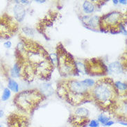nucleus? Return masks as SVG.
I'll return each mask as SVG.
<instances>
[{"label": "nucleus", "mask_w": 127, "mask_h": 127, "mask_svg": "<svg viewBox=\"0 0 127 127\" xmlns=\"http://www.w3.org/2000/svg\"><path fill=\"white\" fill-rule=\"evenodd\" d=\"M15 50L16 63L20 67V76L25 81L36 79L49 81L55 67L49 53L41 45L25 36Z\"/></svg>", "instance_id": "obj_1"}, {"label": "nucleus", "mask_w": 127, "mask_h": 127, "mask_svg": "<svg viewBox=\"0 0 127 127\" xmlns=\"http://www.w3.org/2000/svg\"><path fill=\"white\" fill-rule=\"evenodd\" d=\"M90 93L92 101H95L101 110L115 111L118 108L121 96L112 79L105 77L98 80L90 89Z\"/></svg>", "instance_id": "obj_2"}, {"label": "nucleus", "mask_w": 127, "mask_h": 127, "mask_svg": "<svg viewBox=\"0 0 127 127\" xmlns=\"http://www.w3.org/2000/svg\"><path fill=\"white\" fill-rule=\"evenodd\" d=\"M57 94L72 106H79L92 101L90 89L82 81L75 79L63 80L57 84Z\"/></svg>", "instance_id": "obj_3"}, {"label": "nucleus", "mask_w": 127, "mask_h": 127, "mask_svg": "<svg viewBox=\"0 0 127 127\" xmlns=\"http://www.w3.org/2000/svg\"><path fill=\"white\" fill-rule=\"evenodd\" d=\"M45 99V96L36 89L27 90L17 93L13 99L15 106L26 113H31Z\"/></svg>", "instance_id": "obj_4"}, {"label": "nucleus", "mask_w": 127, "mask_h": 127, "mask_svg": "<svg viewBox=\"0 0 127 127\" xmlns=\"http://www.w3.org/2000/svg\"><path fill=\"white\" fill-rule=\"evenodd\" d=\"M56 54L57 56L56 65L61 75L65 77L79 75L76 68V61L61 43L57 45Z\"/></svg>", "instance_id": "obj_5"}, {"label": "nucleus", "mask_w": 127, "mask_h": 127, "mask_svg": "<svg viewBox=\"0 0 127 127\" xmlns=\"http://www.w3.org/2000/svg\"><path fill=\"white\" fill-rule=\"evenodd\" d=\"M127 24V15L118 10H113L100 16L99 31L120 33V28Z\"/></svg>", "instance_id": "obj_6"}, {"label": "nucleus", "mask_w": 127, "mask_h": 127, "mask_svg": "<svg viewBox=\"0 0 127 127\" xmlns=\"http://www.w3.org/2000/svg\"><path fill=\"white\" fill-rule=\"evenodd\" d=\"M84 65L86 75L103 76L108 74L106 65L103 60L98 58H91L84 60Z\"/></svg>", "instance_id": "obj_7"}, {"label": "nucleus", "mask_w": 127, "mask_h": 127, "mask_svg": "<svg viewBox=\"0 0 127 127\" xmlns=\"http://www.w3.org/2000/svg\"><path fill=\"white\" fill-rule=\"evenodd\" d=\"M17 31V24L13 18H0V38H8Z\"/></svg>", "instance_id": "obj_8"}, {"label": "nucleus", "mask_w": 127, "mask_h": 127, "mask_svg": "<svg viewBox=\"0 0 127 127\" xmlns=\"http://www.w3.org/2000/svg\"><path fill=\"white\" fill-rule=\"evenodd\" d=\"M90 111L86 108H79L75 110L74 114L70 115L69 122L76 127L86 126L89 122Z\"/></svg>", "instance_id": "obj_9"}, {"label": "nucleus", "mask_w": 127, "mask_h": 127, "mask_svg": "<svg viewBox=\"0 0 127 127\" xmlns=\"http://www.w3.org/2000/svg\"><path fill=\"white\" fill-rule=\"evenodd\" d=\"M81 20L86 28L91 30H99L100 16L84 15L81 17Z\"/></svg>", "instance_id": "obj_10"}, {"label": "nucleus", "mask_w": 127, "mask_h": 127, "mask_svg": "<svg viewBox=\"0 0 127 127\" xmlns=\"http://www.w3.org/2000/svg\"><path fill=\"white\" fill-rule=\"evenodd\" d=\"M127 69V61H117L110 63L107 67L108 73L113 75H120L123 74Z\"/></svg>", "instance_id": "obj_11"}, {"label": "nucleus", "mask_w": 127, "mask_h": 127, "mask_svg": "<svg viewBox=\"0 0 127 127\" xmlns=\"http://www.w3.org/2000/svg\"><path fill=\"white\" fill-rule=\"evenodd\" d=\"M104 3V1H84L82 9L85 15H90L94 13L97 8H100Z\"/></svg>", "instance_id": "obj_12"}, {"label": "nucleus", "mask_w": 127, "mask_h": 127, "mask_svg": "<svg viewBox=\"0 0 127 127\" xmlns=\"http://www.w3.org/2000/svg\"><path fill=\"white\" fill-rule=\"evenodd\" d=\"M17 1L16 4H15L13 8L14 17L17 22H22L26 17L27 11H26L24 6L21 4L20 3H19L20 1Z\"/></svg>", "instance_id": "obj_13"}, {"label": "nucleus", "mask_w": 127, "mask_h": 127, "mask_svg": "<svg viewBox=\"0 0 127 127\" xmlns=\"http://www.w3.org/2000/svg\"><path fill=\"white\" fill-rule=\"evenodd\" d=\"M115 86L116 89L117 90L120 96H125L126 97L127 90V83L118 81L115 82Z\"/></svg>", "instance_id": "obj_14"}, {"label": "nucleus", "mask_w": 127, "mask_h": 127, "mask_svg": "<svg viewBox=\"0 0 127 127\" xmlns=\"http://www.w3.org/2000/svg\"><path fill=\"white\" fill-rule=\"evenodd\" d=\"M8 88L10 91H13L14 93H19V84L13 79H8Z\"/></svg>", "instance_id": "obj_15"}, {"label": "nucleus", "mask_w": 127, "mask_h": 127, "mask_svg": "<svg viewBox=\"0 0 127 127\" xmlns=\"http://www.w3.org/2000/svg\"><path fill=\"white\" fill-rule=\"evenodd\" d=\"M10 76L13 78H19L20 77V67L15 63L10 69Z\"/></svg>", "instance_id": "obj_16"}, {"label": "nucleus", "mask_w": 127, "mask_h": 127, "mask_svg": "<svg viewBox=\"0 0 127 127\" xmlns=\"http://www.w3.org/2000/svg\"><path fill=\"white\" fill-rule=\"evenodd\" d=\"M11 96V91L8 88H5L3 90V93L1 95V100L3 101H6Z\"/></svg>", "instance_id": "obj_17"}, {"label": "nucleus", "mask_w": 127, "mask_h": 127, "mask_svg": "<svg viewBox=\"0 0 127 127\" xmlns=\"http://www.w3.org/2000/svg\"><path fill=\"white\" fill-rule=\"evenodd\" d=\"M110 120V119L108 117H107L106 115H103V113L100 114L98 116V120L97 121L99 122V124L101 123V124L103 125H105L106 122H108V121Z\"/></svg>", "instance_id": "obj_18"}, {"label": "nucleus", "mask_w": 127, "mask_h": 127, "mask_svg": "<svg viewBox=\"0 0 127 127\" xmlns=\"http://www.w3.org/2000/svg\"><path fill=\"white\" fill-rule=\"evenodd\" d=\"M22 30L27 36H33V35H34L33 29L29 27H24L22 29Z\"/></svg>", "instance_id": "obj_19"}, {"label": "nucleus", "mask_w": 127, "mask_h": 127, "mask_svg": "<svg viewBox=\"0 0 127 127\" xmlns=\"http://www.w3.org/2000/svg\"><path fill=\"white\" fill-rule=\"evenodd\" d=\"M82 82L86 85V86H88V88H93V86H95V81L93 80V79H85V80H83Z\"/></svg>", "instance_id": "obj_20"}, {"label": "nucleus", "mask_w": 127, "mask_h": 127, "mask_svg": "<svg viewBox=\"0 0 127 127\" xmlns=\"http://www.w3.org/2000/svg\"><path fill=\"white\" fill-rule=\"evenodd\" d=\"M99 122L96 120H92L91 121H90L88 126L90 127H99Z\"/></svg>", "instance_id": "obj_21"}, {"label": "nucleus", "mask_w": 127, "mask_h": 127, "mask_svg": "<svg viewBox=\"0 0 127 127\" xmlns=\"http://www.w3.org/2000/svg\"><path fill=\"white\" fill-rule=\"evenodd\" d=\"M3 46H4V47L6 49H10L11 47H12V42L10 41H6L4 43H3Z\"/></svg>", "instance_id": "obj_22"}, {"label": "nucleus", "mask_w": 127, "mask_h": 127, "mask_svg": "<svg viewBox=\"0 0 127 127\" xmlns=\"http://www.w3.org/2000/svg\"><path fill=\"white\" fill-rule=\"evenodd\" d=\"M115 124V122L114 121L112 120H109L108 122L106 123V124L104 125V126H106V127H110V126H112V125H113Z\"/></svg>", "instance_id": "obj_23"}, {"label": "nucleus", "mask_w": 127, "mask_h": 127, "mask_svg": "<svg viewBox=\"0 0 127 127\" xmlns=\"http://www.w3.org/2000/svg\"><path fill=\"white\" fill-rule=\"evenodd\" d=\"M31 1H24V0H21L20 1V3L21 4H25V5H27V4H29Z\"/></svg>", "instance_id": "obj_24"}, {"label": "nucleus", "mask_w": 127, "mask_h": 127, "mask_svg": "<svg viewBox=\"0 0 127 127\" xmlns=\"http://www.w3.org/2000/svg\"><path fill=\"white\" fill-rule=\"evenodd\" d=\"M118 1H119V3H120L124 4V5H126V4H127V0H118Z\"/></svg>", "instance_id": "obj_25"}, {"label": "nucleus", "mask_w": 127, "mask_h": 127, "mask_svg": "<svg viewBox=\"0 0 127 127\" xmlns=\"http://www.w3.org/2000/svg\"><path fill=\"white\" fill-rule=\"evenodd\" d=\"M4 115V111L3 110H0V118L3 117Z\"/></svg>", "instance_id": "obj_26"}, {"label": "nucleus", "mask_w": 127, "mask_h": 127, "mask_svg": "<svg viewBox=\"0 0 127 127\" xmlns=\"http://www.w3.org/2000/svg\"><path fill=\"white\" fill-rule=\"evenodd\" d=\"M35 2H38V3H45V2H46V1H45V0H43V1H39V0H36V1H35Z\"/></svg>", "instance_id": "obj_27"}, {"label": "nucleus", "mask_w": 127, "mask_h": 127, "mask_svg": "<svg viewBox=\"0 0 127 127\" xmlns=\"http://www.w3.org/2000/svg\"><path fill=\"white\" fill-rule=\"evenodd\" d=\"M113 2L114 4L117 5V4L119 3V1H118V0H113Z\"/></svg>", "instance_id": "obj_28"}, {"label": "nucleus", "mask_w": 127, "mask_h": 127, "mask_svg": "<svg viewBox=\"0 0 127 127\" xmlns=\"http://www.w3.org/2000/svg\"><path fill=\"white\" fill-rule=\"evenodd\" d=\"M0 127H3V126H1V125H0Z\"/></svg>", "instance_id": "obj_29"}]
</instances>
